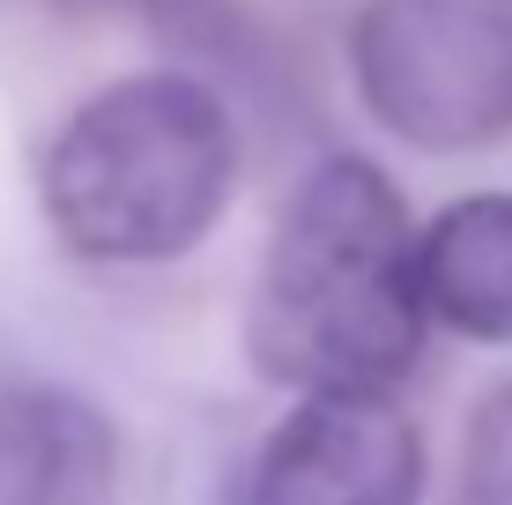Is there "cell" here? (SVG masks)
Segmentation results:
<instances>
[{"instance_id": "obj_7", "label": "cell", "mask_w": 512, "mask_h": 505, "mask_svg": "<svg viewBox=\"0 0 512 505\" xmlns=\"http://www.w3.org/2000/svg\"><path fill=\"white\" fill-rule=\"evenodd\" d=\"M453 505H512V379L483 394L461 446V498Z\"/></svg>"}, {"instance_id": "obj_4", "label": "cell", "mask_w": 512, "mask_h": 505, "mask_svg": "<svg viewBox=\"0 0 512 505\" xmlns=\"http://www.w3.org/2000/svg\"><path fill=\"white\" fill-rule=\"evenodd\" d=\"M423 439L386 394H305L260 439L238 505H416Z\"/></svg>"}, {"instance_id": "obj_2", "label": "cell", "mask_w": 512, "mask_h": 505, "mask_svg": "<svg viewBox=\"0 0 512 505\" xmlns=\"http://www.w3.org/2000/svg\"><path fill=\"white\" fill-rule=\"evenodd\" d=\"M238 179L223 97L186 67H156L97 90L52 134L38 194L52 231L82 260H179L208 238Z\"/></svg>"}, {"instance_id": "obj_5", "label": "cell", "mask_w": 512, "mask_h": 505, "mask_svg": "<svg viewBox=\"0 0 512 505\" xmlns=\"http://www.w3.org/2000/svg\"><path fill=\"white\" fill-rule=\"evenodd\" d=\"M119 476V439L97 402L67 387L0 394V505H104Z\"/></svg>"}, {"instance_id": "obj_3", "label": "cell", "mask_w": 512, "mask_h": 505, "mask_svg": "<svg viewBox=\"0 0 512 505\" xmlns=\"http://www.w3.org/2000/svg\"><path fill=\"white\" fill-rule=\"evenodd\" d=\"M349 75L394 142L453 156L512 127V0H372Z\"/></svg>"}, {"instance_id": "obj_1", "label": "cell", "mask_w": 512, "mask_h": 505, "mask_svg": "<svg viewBox=\"0 0 512 505\" xmlns=\"http://www.w3.org/2000/svg\"><path fill=\"white\" fill-rule=\"evenodd\" d=\"M416 238L379 164L320 156L282 208L245 305L253 364L297 394H394L431 320Z\"/></svg>"}, {"instance_id": "obj_6", "label": "cell", "mask_w": 512, "mask_h": 505, "mask_svg": "<svg viewBox=\"0 0 512 505\" xmlns=\"http://www.w3.org/2000/svg\"><path fill=\"white\" fill-rule=\"evenodd\" d=\"M431 320L468 342H512V194H468L416 238Z\"/></svg>"}]
</instances>
